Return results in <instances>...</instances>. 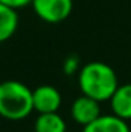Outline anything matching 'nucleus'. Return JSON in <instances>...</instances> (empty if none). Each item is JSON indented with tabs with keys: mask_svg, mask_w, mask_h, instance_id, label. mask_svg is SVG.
Masks as SVG:
<instances>
[{
	"mask_svg": "<svg viewBox=\"0 0 131 132\" xmlns=\"http://www.w3.org/2000/svg\"><path fill=\"white\" fill-rule=\"evenodd\" d=\"M79 88L83 95L96 101H110L119 88L117 74L103 62H90L79 71Z\"/></svg>",
	"mask_w": 131,
	"mask_h": 132,
	"instance_id": "1",
	"label": "nucleus"
},
{
	"mask_svg": "<svg viewBox=\"0 0 131 132\" xmlns=\"http://www.w3.org/2000/svg\"><path fill=\"white\" fill-rule=\"evenodd\" d=\"M34 111L33 91L19 80H5L0 83V117L19 121Z\"/></svg>",
	"mask_w": 131,
	"mask_h": 132,
	"instance_id": "2",
	"label": "nucleus"
},
{
	"mask_svg": "<svg viewBox=\"0 0 131 132\" xmlns=\"http://www.w3.org/2000/svg\"><path fill=\"white\" fill-rule=\"evenodd\" d=\"M72 0H33L35 15L46 23H60L66 20L72 11Z\"/></svg>",
	"mask_w": 131,
	"mask_h": 132,
	"instance_id": "3",
	"label": "nucleus"
},
{
	"mask_svg": "<svg viewBox=\"0 0 131 132\" xmlns=\"http://www.w3.org/2000/svg\"><path fill=\"white\" fill-rule=\"evenodd\" d=\"M33 106L39 114L57 112L62 106V95L57 88L51 85H40L33 91Z\"/></svg>",
	"mask_w": 131,
	"mask_h": 132,
	"instance_id": "4",
	"label": "nucleus"
},
{
	"mask_svg": "<svg viewBox=\"0 0 131 132\" xmlns=\"http://www.w3.org/2000/svg\"><path fill=\"white\" fill-rule=\"evenodd\" d=\"M100 103L94 98H90L86 95H80L72 101L71 104V117L72 120L80 126H88L94 120L100 117Z\"/></svg>",
	"mask_w": 131,
	"mask_h": 132,
	"instance_id": "5",
	"label": "nucleus"
},
{
	"mask_svg": "<svg viewBox=\"0 0 131 132\" xmlns=\"http://www.w3.org/2000/svg\"><path fill=\"white\" fill-rule=\"evenodd\" d=\"M111 111L116 117L128 121L131 120V83L119 85L110 100Z\"/></svg>",
	"mask_w": 131,
	"mask_h": 132,
	"instance_id": "6",
	"label": "nucleus"
},
{
	"mask_svg": "<svg viewBox=\"0 0 131 132\" xmlns=\"http://www.w3.org/2000/svg\"><path fill=\"white\" fill-rule=\"evenodd\" d=\"M82 132H131L125 120L116 117L114 114L100 115L97 120L83 128Z\"/></svg>",
	"mask_w": 131,
	"mask_h": 132,
	"instance_id": "7",
	"label": "nucleus"
},
{
	"mask_svg": "<svg viewBox=\"0 0 131 132\" xmlns=\"http://www.w3.org/2000/svg\"><path fill=\"white\" fill-rule=\"evenodd\" d=\"M19 28V14L16 9L0 3V43L9 40Z\"/></svg>",
	"mask_w": 131,
	"mask_h": 132,
	"instance_id": "8",
	"label": "nucleus"
},
{
	"mask_svg": "<svg viewBox=\"0 0 131 132\" xmlns=\"http://www.w3.org/2000/svg\"><path fill=\"white\" fill-rule=\"evenodd\" d=\"M34 132H66V123L59 112L39 114L34 121Z\"/></svg>",
	"mask_w": 131,
	"mask_h": 132,
	"instance_id": "9",
	"label": "nucleus"
},
{
	"mask_svg": "<svg viewBox=\"0 0 131 132\" xmlns=\"http://www.w3.org/2000/svg\"><path fill=\"white\" fill-rule=\"evenodd\" d=\"M63 74L65 75H74V74H79L80 71V59L77 55H68L65 60H63Z\"/></svg>",
	"mask_w": 131,
	"mask_h": 132,
	"instance_id": "10",
	"label": "nucleus"
},
{
	"mask_svg": "<svg viewBox=\"0 0 131 132\" xmlns=\"http://www.w3.org/2000/svg\"><path fill=\"white\" fill-rule=\"evenodd\" d=\"M0 3H3V5H6V6H9V8H12L16 11H19L20 8H25V6L31 5L33 0H0Z\"/></svg>",
	"mask_w": 131,
	"mask_h": 132,
	"instance_id": "11",
	"label": "nucleus"
}]
</instances>
